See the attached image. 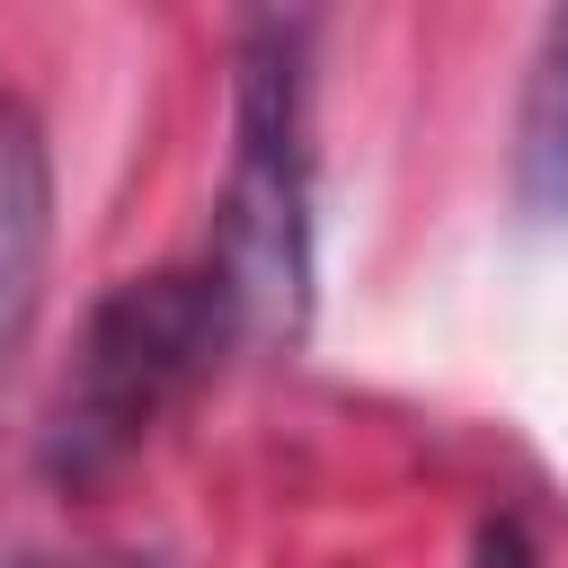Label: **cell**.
<instances>
[{"instance_id":"7a4b0ae2","label":"cell","mask_w":568,"mask_h":568,"mask_svg":"<svg viewBox=\"0 0 568 568\" xmlns=\"http://www.w3.org/2000/svg\"><path fill=\"white\" fill-rule=\"evenodd\" d=\"M222 346H240V320H231V293L213 266H151V275L106 284L89 302L62 390L44 408L36 470L71 497L115 479L160 435V417L213 373Z\"/></svg>"},{"instance_id":"3957f363","label":"cell","mask_w":568,"mask_h":568,"mask_svg":"<svg viewBox=\"0 0 568 568\" xmlns=\"http://www.w3.org/2000/svg\"><path fill=\"white\" fill-rule=\"evenodd\" d=\"M53 257V151L27 98H0V382L18 373Z\"/></svg>"},{"instance_id":"277c9868","label":"cell","mask_w":568,"mask_h":568,"mask_svg":"<svg viewBox=\"0 0 568 568\" xmlns=\"http://www.w3.org/2000/svg\"><path fill=\"white\" fill-rule=\"evenodd\" d=\"M515 204L532 222H568V0H550L524 98H515Z\"/></svg>"},{"instance_id":"6da1fadb","label":"cell","mask_w":568,"mask_h":568,"mask_svg":"<svg viewBox=\"0 0 568 568\" xmlns=\"http://www.w3.org/2000/svg\"><path fill=\"white\" fill-rule=\"evenodd\" d=\"M311 62L320 0H240L231 27V169L204 266L231 293L240 346H302L320 231H311Z\"/></svg>"}]
</instances>
